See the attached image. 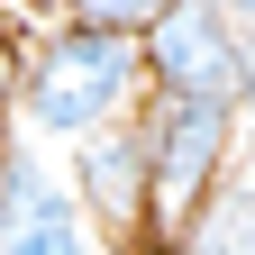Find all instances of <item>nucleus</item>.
<instances>
[{
    "label": "nucleus",
    "instance_id": "obj_1",
    "mask_svg": "<svg viewBox=\"0 0 255 255\" xmlns=\"http://www.w3.org/2000/svg\"><path fill=\"white\" fill-rule=\"evenodd\" d=\"M146 82L137 37H110V27H55V37L18 64V119L37 137H91L128 110V91Z\"/></svg>",
    "mask_w": 255,
    "mask_h": 255
},
{
    "label": "nucleus",
    "instance_id": "obj_2",
    "mask_svg": "<svg viewBox=\"0 0 255 255\" xmlns=\"http://www.w3.org/2000/svg\"><path fill=\"white\" fill-rule=\"evenodd\" d=\"M137 146H146V228L173 237L191 210L228 182V155H237V119L210 110V101H164L137 119Z\"/></svg>",
    "mask_w": 255,
    "mask_h": 255
},
{
    "label": "nucleus",
    "instance_id": "obj_3",
    "mask_svg": "<svg viewBox=\"0 0 255 255\" xmlns=\"http://www.w3.org/2000/svg\"><path fill=\"white\" fill-rule=\"evenodd\" d=\"M137 55H146V73H155L164 101H210V110H228L237 73H246V37L210 9V0H164V9L146 18Z\"/></svg>",
    "mask_w": 255,
    "mask_h": 255
},
{
    "label": "nucleus",
    "instance_id": "obj_4",
    "mask_svg": "<svg viewBox=\"0 0 255 255\" xmlns=\"http://www.w3.org/2000/svg\"><path fill=\"white\" fill-rule=\"evenodd\" d=\"M0 255H91V219L37 146H0Z\"/></svg>",
    "mask_w": 255,
    "mask_h": 255
},
{
    "label": "nucleus",
    "instance_id": "obj_5",
    "mask_svg": "<svg viewBox=\"0 0 255 255\" xmlns=\"http://www.w3.org/2000/svg\"><path fill=\"white\" fill-rule=\"evenodd\" d=\"M73 210L91 219V228H110L119 246H155L146 228V146L137 128H91V137H73Z\"/></svg>",
    "mask_w": 255,
    "mask_h": 255
},
{
    "label": "nucleus",
    "instance_id": "obj_6",
    "mask_svg": "<svg viewBox=\"0 0 255 255\" xmlns=\"http://www.w3.org/2000/svg\"><path fill=\"white\" fill-rule=\"evenodd\" d=\"M173 255H255V173L219 182L210 201L173 228Z\"/></svg>",
    "mask_w": 255,
    "mask_h": 255
},
{
    "label": "nucleus",
    "instance_id": "obj_7",
    "mask_svg": "<svg viewBox=\"0 0 255 255\" xmlns=\"http://www.w3.org/2000/svg\"><path fill=\"white\" fill-rule=\"evenodd\" d=\"M155 9H164V0H64L73 27H110V37H146Z\"/></svg>",
    "mask_w": 255,
    "mask_h": 255
},
{
    "label": "nucleus",
    "instance_id": "obj_8",
    "mask_svg": "<svg viewBox=\"0 0 255 255\" xmlns=\"http://www.w3.org/2000/svg\"><path fill=\"white\" fill-rule=\"evenodd\" d=\"M18 64H27V55L9 46V27H0V119H9V110H18Z\"/></svg>",
    "mask_w": 255,
    "mask_h": 255
},
{
    "label": "nucleus",
    "instance_id": "obj_9",
    "mask_svg": "<svg viewBox=\"0 0 255 255\" xmlns=\"http://www.w3.org/2000/svg\"><path fill=\"white\" fill-rule=\"evenodd\" d=\"M237 128H255V46H246V73H237V101H228Z\"/></svg>",
    "mask_w": 255,
    "mask_h": 255
},
{
    "label": "nucleus",
    "instance_id": "obj_10",
    "mask_svg": "<svg viewBox=\"0 0 255 255\" xmlns=\"http://www.w3.org/2000/svg\"><path fill=\"white\" fill-rule=\"evenodd\" d=\"M210 9H219V18H228V27H237V37L255 46V0H210Z\"/></svg>",
    "mask_w": 255,
    "mask_h": 255
}]
</instances>
